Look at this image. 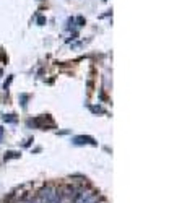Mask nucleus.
<instances>
[{
  "label": "nucleus",
  "mask_w": 195,
  "mask_h": 203,
  "mask_svg": "<svg viewBox=\"0 0 195 203\" xmlns=\"http://www.w3.org/2000/svg\"><path fill=\"white\" fill-rule=\"evenodd\" d=\"M26 99H28V96H26V94H21V101H23L21 104H23V107H26Z\"/></svg>",
  "instance_id": "7"
},
{
  "label": "nucleus",
  "mask_w": 195,
  "mask_h": 203,
  "mask_svg": "<svg viewBox=\"0 0 195 203\" xmlns=\"http://www.w3.org/2000/svg\"><path fill=\"white\" fill-rule=\"evenodd\" d=\"M2 135H4V128L0 127V140H2Z\"/></svg>",
  "instance_id": "9"
},
{
  "label": "nucleus",
  "mask_w": 195,
  "mask_h": 203,
  "mask_svg": "<svg viewBox=\"0 0 195 203\" xmlns=\"http://www.w3.org/2000/svg\"><path fill=\"white\" fill-rule=\"evenodd\" d=\"M4 120L5 122H10V124H15L16 122V117H15V114H8V116H4Z\"/></svg>",
  "instance_id": "3"
},
{
  "label": "nucleus",
  "mask_w": 195,
  "mask_h": 203,
  "mask_svg": "<svg viewBox=\"0 0 195 203\" xmlns=\"http://www.w3.org/2000/svg\"><path fill=\"white\" fill-rule=\"evenodd\" d=\"M11 80H13V78H11V77H10V78H8V80H7V81H5V84H4V86H5V89H7V88H8V84H10V83H11Z\"/></svg>",
  "instance_id": "8"
},
{
  "label": "nucleus",
  "mask_w": 195,
  "mask_h": 203,
  "mask_svg": "<svg viewBox=\"0 0 195 203\" xmlns=\"http://www.w3.org/2000/svg\"><path fill=\"white\" fill-rule=\"evenodd\" d=\"M91 111H93V112H99V114H104V109L98 107V106H91Z\"/></svg>",
  "instance_id": "4"
},
{
  "label": "nucleus",
  "mask_w": 195,
  "mask_h": 203,
  "mask_svg": "<svg viewBox=\"0 0 195 203\" xmlns=\"http://www.w3.org/2000/svg\"><path fill=\"white\" fill-rule=\"evenodd\" d=\"M73 145H96V141H94L93 137H86V135H78V137L73 138Z\"/></svg>",
  "instance_id": "1"
},
{
  "label": "nucleus",
  "mask_w": 195,
  "mask_h": 203,
  "mask_svg": "<svg viewBox=\"0 0 195 203\" xmlns=\"http://www.w3.org/2000/svg\"><path fill=\"white\" fill-rule=\"evenodd\" d=\"M44 23H46V16H39L38 18V25L39 26H44Z\"/></svg>",
  "instance_id": "5"
},
{
  "label": "nucleus",
  "mask_w": 195,
  "mask_h": 203,
  "mask_svg": "<svg viewBox=\"0 0 195 203\" xmlns=\"http://www.w3.org/2000/svg\"><path fill=\"white\" fill-rule=\"evenodd\" d=\"M77 21H78V26H83V25H85V18H83V16H78Z\"/></svg>",
  "instance_id": "6"
},
{
  "label": "nucleus",
  "mask_w": 195,
  "mask_h": 203,
  "mask_svg": "<svg viewBox=\"0 0 195 203\" xmlns=\"http://www.w3.org/2000/svg\"><path fill=\"white\" fill-rule=\"evenodd\" d=\"M13 158H20V153L18 151H8V153H5V161L7 159H13Z\"/></svg>",
  "instance_id": "2"
}]
</instances>
